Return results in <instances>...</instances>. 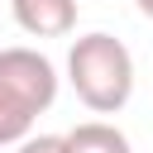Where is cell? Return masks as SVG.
Wrapping results in <instances>:
<instances>
[{
    "instance_id": "cell-4",
    "label": "cell",
    "mask_w": 153,
    "mask_h": 153,
    "mask_svg": "<svg viewBox=\"0 0 153 153\" xmlns=\"http://www.w3.org/2000/svg\"><path fill=\"white\" fill-rule=\"evenodd\" d=\"M62 139H67V153H134L124 129H115L110 120H86L76 129H67Z\"/></svg>"
},
{
    "instance_id": "cell-6",
    "label": "cell",
    "mask_w": 153,
    "mask_h": 153,
    "mask_svg": "<svg viewBox=\"0 0 153 153\" xmlns=\"http://www.w3.org/2000/svg\"><path fill=\"white\" fill-rule=\"evenodd\" d=\"M14 153H67V139L62 134H24L14 143Z\"/></svg>"
},
{
    "instance_id": "cell-3",
    "label": "cell",
    "mask_w": 153,
    "mask_h": 153,
    "mask_svg": "<svg viewBox=\"0 0 153 153\" xmlns=\"http://www.w3.org/2000/svg\"><path fill=\"white\" fill-rule=\"evenodd\" d=\"M10 14L29 38H67L76 29V0H10Z\"/></svg>"
},
{
    "instance_id": "cell-7",
    "label": "cell",
    "mask_w": 153,
    "mask_h": 153,
    "mask_svg": "<svg viewBox=\"0 0 153 153\" xmlns=\"http://www.w3.org/2000/svg\"><path fill=\"white\" fill-rule=\"evenodd\" d=\"M134 5H139V14H143V19H153V0H134Z\"/></svg>"
},
{
    "instance_id": "cell-5",
    "label": "cell",
    "mask_w": 153,
    "mask_h": 153,
    "mask_svg": "<svg viewBox=\"0 0 153 153\" xmlns=\"http://www.w3.org/2000/svg\"><path fill=\"white\" fill-rule=\"evenodd\" d=\"M33 129V115L24 110V105H14L5 91H0V148H10V143H19L24 134Z\"/></svg>"
},
{
    "instance_id": "cell-2",
    "label": "cell",
    "mask_w": 153,
    "mask_h": 153,
    "mask_svg": "<svg viewBox=\"0 0 153 153\" xmlns=\"http://www.w3.org/2000/svg\"><path fill=\"white\" fill-rule=\"evenodd\" d=\"M0 91L38 120L57 100V67L38 48H0Z\"/></svg>"
},
{
    "instance_id": "cell-1",
    "label": "cell",
    "mask_w": 153,
    "mask_h": 153,
    "mask_svg": "<svg viewBox=\"0 0 153 153\" xmlns=\"http://www.w3.org/2000/svg\"><path fill=\"white\" fill-rule=\"evenodd\" d=\"M67 81L86 110L115 115L134 96V57L115 33H81L67 53Z\"/></svg>"
}]
</instances>
